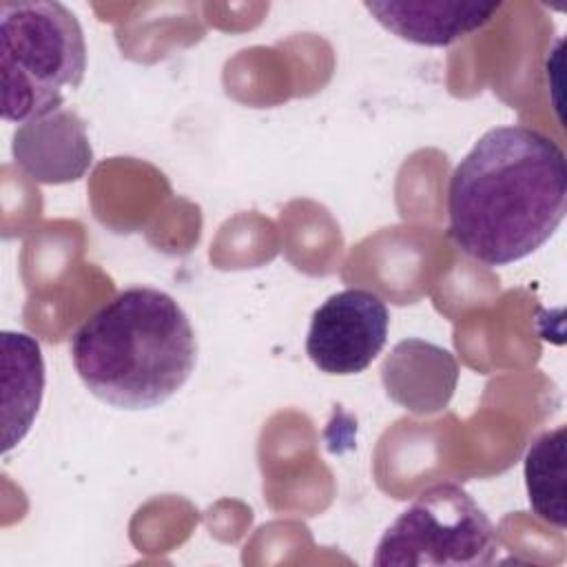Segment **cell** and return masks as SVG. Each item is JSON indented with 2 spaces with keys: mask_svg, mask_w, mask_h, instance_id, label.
<instances>
[{
  "mask_svg": "<svg viewBox=\"0 0 567 567\" xmlns=\"http://www.w3.org/2000/svg\"><path fill=\"white\" fill-rule=\"evenodd\" d=\"M2 425L4 452L31 430L44 392V361L40 346L24 332H2Z\"/></svg>",
  "mask_w": 567,
  "mask_h": 567,
  "instance_id": "7",
  "label": "cell"
},
{
  "mask_svg": "<svg viewBox=\"0 0 567 567\" xmlns=\"http://www.w3.org/2000/svg\"><path fill=\"white\" fill-rule=\"evenodd\" d=\"M69 354L97 401L137 412L159 408L184 388L195 372L197 337L168 292L133 286L78 326Z\"/></svg>",
  "mask_w": 567,
  "mask_h": 567,
  "instance_id": "2",
  "label": "cell"
},
{
  "mask_svg": "<svg viewBox=\"0 0 567 567\" xmlns=\"http://www.w3.org/2000/svg\"><path fill=\"white\" fill-rule=\"evenodd\" d=\"M86 71L84 31L71 9L47 0L0 4L2 117L38 122L62 109Z\"/></svg>",
  "mask_w": 567,
  "mask_h": 567,
  "instance_id": "3",
  "label": "cell"
},
{
  "mask_svg": "<svg viewBox=\"0 0 567 567\" xmlns=\"http://www.w3.org/2000/svg\"><path fill=\"white\" fill-rule=\"evenodd\" d=\"M370 16L396 38L421 47H447L481 27L501 2L478 0H374L363 4Z\"/></svg>",
  "mask_w": 567,
  "mask_h": 567,
  "instance_id": "6",
  "label": "cell"
},
{
  "mask_svg": "<svg viewBox=\"0 0 567 567\" xmlns=\"http://www.w3.org/2000/svg\"><path fill=\"white\" fill-rule=\"evenodd\" d=\"M496 529L483 507L458 485L423 489L383 532L377 567H483L496 558Z\"/></svg>",
  "mask_w": 567,
  "mask_h": 567,
  "instance_id": "4",
  "label": "cell"
},
{
  "mask_svg": "<svg viewBox=\"0 0 567 567\" xmlns=\"http://www.w3.org/2000/svg\"><path fill=\"white\" fill-rule=\"evenodd\" d=\"M565 213V153L532 126L485 131L450 177V237L485 266L529 257L554 237Z\"/></svg>",
  "mask_w": 567,
  "mask_h": 567,
  "instance_id": "1",
  "label": "cell"
},
{
  "mask_svg": "<svg viewBox=\"0 0 567 567\" xmlns=\"http://www.w3.org/2000/svg\"><path fill=\"white\" fill-rule=\"evenodd\" d=\"M16 162L35 179L53 184V159L58 182H73L91 166V146L84 135V124L78 120L58 144H49L40 122L22 124L13 137Z\"/></svg>",
  "mask_w": 567,
  "mask_h": 567,
  "instance_id": "8",
  "label": "cell"
},
{
  "mask_svg": "<svg viewBox=\"0 0 567 567\" xmlns=\"http://www.w3.org/2000/svg\"><path fill=\"white\" fill-rule=\"evenodd\" d=\"M388 330L385 301L372 290L346 288L312 312L306 354L326 374H359L381 354Z\"/></svg>",
  "mask_w": 567,
  "mask_h": 567,
  "instance_id": "5",
  "label": "cell"
},
{
  "mask_svg": "<svg viewBox=\"0 0 567 567\" xmlns=\"http://www.w3.org/2000/svg\"><path fill=\"white\" fill-rule=\"evenodd\" d=\"M525 487L532 512L565 527V427L543 432L525 454Z\"/></svg>",
  "mask_w": 567,
  "mask_h": 567,
  "instance_id": "9",
  "label": "cell"
}]
</instances>
